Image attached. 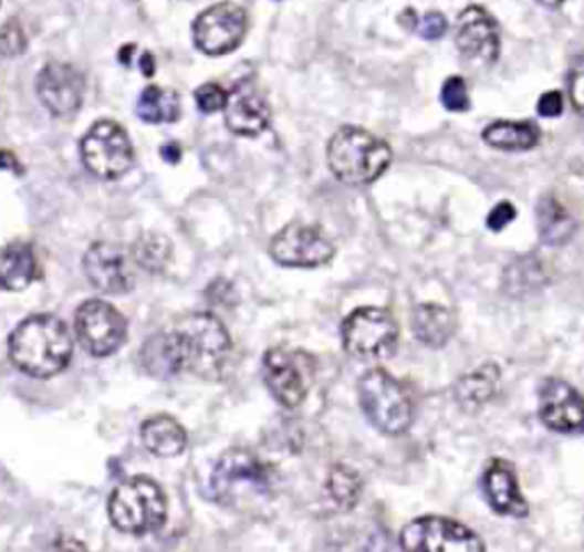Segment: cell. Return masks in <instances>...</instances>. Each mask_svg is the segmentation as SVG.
<instances>
[{
  "instance_id": "cell-11",
  "label": "cell",
  "mask_w": 584,
  "mask_h": 552,
  "mask_svg": "<svg viewBox=\"0 0 584 552\" xmlns=\"http://www.w3.org/2000/svg\"><path fill=\"white\" fill-rule=\"evenodd\" d=\"M73 329H76L81 345L92 356L115 354L128 336L126 317L115 306L101 300H90L76 311Z\"/></svg>"
},
{
  "instance_id": "cell-15",
  "label": "cell",
  "mask_w": 584,
  "mask_h": 552,
  "mask_svg": "<svg viewBox=\"0 0 584 552\" xmlns=\"http://www.w3.org/2000/svg\"><path fill=\"white\" fill-rule=\"evenodd\" d=\"M36 94L53 117H71L79 113L85 94V81L81 71L71 64L51 62L36 76Z\"/></svg>"
},
{
  "instance_id": "cell-39",
  "label": "cell",
  "mask_w": 584,
  "mask_h": 552,
  "mask_svg": "<svg viewBox=\"0 0 584 552\" xmlns=\"http://www.w3.org/2000/svg\"><path fill=\"white\" fill-rule=\"evenodd\" d=\"M536 3L548 8V10H557V8H562L566 3V0H536Z\"/></svg>"
},
{
  "instance_id": "cell-7",
  "label": "cell",
  "mask_w": 584,
  "mask_h": 552,
  "mask_svg": "<svg viewBox=\"0 0 584 552\" xmlns=\"http://www.w3.org/2000/svg\"><path fill=\"white\" fill-rule=\"evenodd\" d=\"M263 377L283 409H298L315 379V358L302 350L272 347L263 356Z\"/></svg>"
},
{
  "instance_id": "cell-36",
  "label": "cell",
  "mask_w": 584,
  "mask_h": 552,
  "mask_svg": "<svg viewBox=\"0 0 584 552\" xmlns=\"http://www.w3.org/2000/svg\"><path fill=\"white\" fill-rule=\"evenodd\" d=\"M0 169H10V171L19 174L21 171V165H19V160H17L14 154H10L6 149H0Z\"/></svg>"
},
{
  "instance_id": "cell-5",
  "label": "cell",
  "mask_w": 584,
  "mask_h": 552,
  "mask_svg": "<svg viewBox=\"0 0 584 552\" xmlns=\"http://www.w3.org/2000/svg\"><path fill=\"white\" fill-rule=\"evenodd\" d=\"M358 402L365 418L382 434L399 436L414 423V402L407 388L386 371L365 373L358 382Z\"/></svg>"
},
{
  "instance_id": "cell-22",
  "label": "cell",
  "mask_w": 584,
  "mask_h": 552,
  "mask_svg": "<svg viewBox=\"0 0 584 552\" xmlns=\"http://www.w3.org/2000/svg\"><path fill=\"white\" fill-rule=\"evenodd\" d=\"M36 279L34 251L25 242H10L0 249V290L19 292Z\"/></svg>"
},
{
  "instance_id": "cell-23",
  "label": "cell",
  "mask_w": 584,
  "mask_h": 552,
  "mask_svg": "<svg viewBox=\"0 0 584 552\" xmlns=\"http://www.w3.org/2000/svg\"><path fill=\"white\" fill-rule=\"evenodd\" d=\"M146 450L156 457H178L188 446V434L171 416H154L139 429Z\"/></svg>"
},
{
  "instance_id": "cell-30",
  "label": "cell",
  "mask_w": 584,
  "mask_h": 552,
  "mask_svg": "<svg viewBox=\"0 0 584 552\" xmlns=\"http://www.w3.org/2000/svg\"><path fill=\"white\" fill-rule=\"evenodd\" d=\"M441 101L444 105L450 110V113H466L470 107V98H468V87L463 83V79L452 76L444 83L441 90Z\"/></svg>"
},
{
  "instance_id": "cell-34",
  "label": "cell",
  "mask_w": 584,
  "mask_h": 552,
  "mask_svg": "<svg viewBox=\"0 0 584 552\" xmlns=\"http://www.w3.org/2000/svg\"><path fill=\"white\" fill-rule=\"evenodd\" d=\"M569 94L577 113L584 117V58L573 66L569 79Z\"/></svg>"
},
{
  "instance_id": "cell-12",
  "label": "cell",
  "mask_w": 584,
  "mask_h": 552,
  "mask_svg": "<svg viewBox=\"0 0 584 552\" xmlns=\"http://www.w3.org/2000/svg\"><path fill=\"white\" fill-rule=\"evenodd\" d=\"M334 253L332 240L302 222L288 225L270 242V256L281 268H320L332 261Z\"/></svg>"
},
{
  "instance_id": "cell-21",
  "label": "cell",
  "mask_w": 584,
  "mask_h": 552,
  "mask_svg": "<svg viewBox=\"0 0 584 552\" xmlns=\"http://www.w3.org/2000/svg\"><path fill=\"white\" fill-rule=\"evenodd\" d=\"M500 371L496 363H484L474 367L472 373L463 375L455 386V399L468 414H478L484 404H489L498 390Z\"/></svg>"
},
{
  "instance_id": "cell-20",
  "label": "cell",
  "mask_w": 584,
  "mask_h": 552,
  "mask_svg": "<svg viewBox=\"0 0 584 552\" xmlns=\"http://www.w3.org/2000/svg\"><path fill=\"white\" fill-rule=\"evenodd\" d=\"M416 339L427 347H444L455 336L457 315L441 304H420L411 313Z\"/></svg>"
},
{
  "instance_id": "cell-14",
  "label": "cell",
  "mask_w": 584,
  "mask_h": 552,
  "mask_svg": "<svg viewBox=\"0 0 584 552\" xmlns=\"http://www.w3.org/2000/svg\"><path fill=\"white\" fill-rule=\"evenodd\" d=\"M539 418L557 434L584 436V397L564 379H545L539 388Z\"/></svg>"
},
{
  "instance_id": "cell-16",
  "label": "cell",
  "mask_w": 584,
  "mask_h": 552,
  "mask_svg": "<svg viewBox=\"0 0 584 552\" xmlns=\"http://www.w3.org/2000/svg\"><path fill=\"white\" fill-rule=\"evenodd\" d=\"M83 270L87 281L103 294H124L135 283L128 253L115 242L92 244L85 253Z\"/></svg>"
},
{
  "instance_id": "cell-19",
  "label": "cell",
  "mask_w": 584,
  "mask_h": 552,
  "mask_svg": "<svg viewBox=\"0 0 584 552\" xmlns=\"http://www.w3.org/2000/svg\"><path fill=\"white\" fill-rule=\"evenodd\" d=\"M482 487H484L489 507L496 513H500V517H511V519L528 517V502L521 496L514 466H511L509 461H502V459L491 461L484 472Z\"/></svg>"
},
{
  "instance_id": "cell-10",
  "label": "cell",
  "mask_w": 584,
  "mask_h": 552,
  "mask_svg": "<svg viewBox=\"0 0 584 552\" xmlns=\"http://www.w3.org/2000/svg\"><path fill=\"white\" fill-rule=\"evenodd\" d=\"M399 548L407 552H482L484 541L466 525L441 519L425 517L409 523L399 534Z\"/></svg>"
},
{
  "instance_id": "cell-4",
  "label": "cell",
  "mask_w": 584,
  "mask_h": 552,
  "mask_svg": "<svg viewBox=\"0 0 584 552\" xmlns=\"http://www.w3.org/2000/svg\"><path fill=\"white\" fill-rule=\"evenodd\" d=\"M107 513L119 532L142 537L167 521V498L149 477H133L109 496Z\"/></svg>"
},
{
  "instance_id": "cell-8",
  "label": "cell",
  "mask_w": 584,
  "mask_h": 552,
  "mask_svg": "<svg viewBox=\"0 0 584 552\" xmlns=\"http://www.w3.org/2000/svg\"><path fill=\"white\" fill-rule=\"evenodd\" d=\"M343 347L352 358L379 361L388 356L399 336V326L386 309L363 306L356 309L341 329Z\"/></svg>"
},
{
  "instance_id": "cell-17",
  "label": "cell",
  "mask_w": 584,
  "mask_h": 552,
  "mask_svg": "<svg viewBox=\"0 0 584 552\" xmlns=\"http://www.w3.org/2000/svg\"><path fill=\"white\" fill-rule=\"evenodd\" d=\"M225 119L231 133L240 137H259L263 131H268L272 119L270 103L259 87L244 81L227 96Z\"/></svg>"
},
{
  "instance_id": "cell-25",
  "label": "cell",
  "mask_w": 584,
  "mask_h": 552,
  "mask_svg": "<svg viewBox=\"0 0 584 552\" xmlns=\"http://www.w3.org/2000/svg\"><path fill=\"white\" fill-rule=\"evenodd\" d=\"M482 139L500 152H530L539 144L541 133L530 122H493L484 128Z\"/></svg>"
},
{
  "instance_id": "cell-32",
  "label": "cell",
  "mask_w": 584,
  "mask_h": 552,
  "mask_svg": "<svg viewBox=\"0 0 584 552\" xmlns=\"http://www.w3.org/2000/svg\"><path fill=\"white\" fill-rule=\"evenodd\" d=\"M414 32H418L423 40H441V37L448 32V21L441 12H427L425 17L416 19Z\"/></svg>"
},
{
  "instance_id": "cell-3",
  "label": "cell",
  "mask_w": 584,
  "mask_h": 552,
  "mask_svg": "<svg viewBox=\"0 0 584 552\" xmlns=\"http://www.w3.org/2000/svg\"><path fill=\"white\" fill-rule=\"evenodd\" d=\"M390 146L373 133L345 126L326 146V163L345 186H371L390 165Z\"/></svg>"
},
{
  "instance_id": "cell-35",
  "label": "cell",
  "mask_w": 584,
  "mask_h": 552,
  "mask_svg": "<svg viewBox=\"0 0 584 552\" xmlns=\"http://www.w3.org/2000/svg\"><path fill=\"white\" fill-rule=\"evenodd\" d=\"M536 110H539V115H541V117H548V119L560 117V115H562V110H564V98H562L560 92H545V94L539 98Z\"/></svg>"
},
{
  "instance_id": "cell-27",
  "label": "cell",
  "mask_w": 584,
  "mask_h": 552,
  "mask_svg": "<svg viewBox=\"0 0 584 552\" xmlns=\"http://www.w3.org/2000/svg\"><path fill=\"white\" fill-rule=\"evenodd\" d=\"M133 261L152 274H160L171 261V242L160 233H144L133 244Z\"/></svg>"
},
{
  "instance_id": "cell-1",
  "label": "cell",
  "mask_w": 584,
  "mask_h": 552,
  "mask_svg": "<svg viewBox=\"0 0 584 552\" xmlns=\"http://www.w3.org/2000/svg\"><path fill=\"white\" fill-rule=\"evenodd\" d=\"M229 354V331L210 313L186 315L142 347L144 367L154 377L190 373L208 382L222 375Z\"/></svg>"
},
{
  "instance_id": "cell-28",
  "label": "cell",
  "mask_w": 584,
  "mask_h": 552,
  "mask_svg": "<svg viewBox=\"0 0 584 552\" xmlns=\"http://www.w3.org/2000/svg\"><path fill=\"white\" fill-rule=\"evenodd\" d=\"M328 493H332L334 502L338 504V509L343 511H352L358 500H361V491H363V482H361V477L354 468L350 466H334L332 472H328Z\"/></svg>"
},
{
  "instance_id": "cell-9",
  "label": "cell",
  "mask_w": 584,
  "mask_h": 552,
  "mask_svg": "<svg viewBox=\"0 0 584 552\" xmlns=\"http://www.w3.org/2000/svg\"><path fill=\"white\" fill-rule=\"evenodd\" d=\"M81 156L85 167L103 178L115 180L133 165V144L128 133L117 122H96L81 142Z\"/></svg>"
},
{
  "instance_id": "cell-38",
  "label": "cell",
  "mask_w": 584,
  "mask_h": 552,
  "mask_svg": "<svg viewBox=\"0 0 584 552\" xmlns=\"http://www.w3.org/2000/svg\"><path fill=\"white\" fill-rule=\"evenodd\" d=\"M142 71H144V76H154V73H156V64H154V55L152 53L142 55Z\"/></svg>"
},
{
  "instance_id": "cell-26",
  "label": "cell",
  "mask_w": 584,
  "mask_h": 552,
  "mask_svg": "<svg viewBox=\"0 0 584 552\" xmlns=\"http://www.w3.org/2000/svg\"><path fill=\"white\" fill-rule=\"evenodd\" d=\"M135 113L146 124H171L180 117V98L174 90L152 85L139 94Z\"/></svg>"
},
{
  "instance_id": "cell-31",
  "label": "cell",
  "mask_w": 584,
  "mask_h": 552,
  "mask_svg": "<svg viewBox=\"0 0 584 552\" xmlns=\"http://www.w3.org/2000/svg\"><path fill=\"white\" fill-rule=\"evenodd\" d=\"M227 96L229 94L222 87H219L217 83H206V85H201L195 92L197 105H199L201 113H206V115H212V113H219V110H225Z\"/></svg>"
},
{
  "instance_id": "cell-29",
  "label": "cell",
  "mask_w": 584,
  "mask_h": 552,
  "mask_svg": "<svg viewBox=\"0 0 584 552\" xmlns=\"http://www.w3.org/2000/svg\"><path fill=\"white\" fill-rule=\"evenodd\" d=\"M25 46H28L25 32L17 19H10L8 23L0 25V55L17 58L25 51Z\"/></svg>"
},
{
  "instance_id": "cell-33",
  "label": "cell",
  "mask_w": 584,
  "mask_h": 552,
  "mask_svg": "<svg viewBox=\"0 0 584 552\" xmlns=\"http://www.w3.org/2000/svg\"><path fill=\"white\" fill-rule=\"evenodd\" d=\"M514 219H517V208L511 206L509 201H502V204H498V206L489 212V217H487V227H489L493 233H500V231H504L511 222H514Z\"/></svg>"
},
{
  "instance_id": "cell-37",
  "label": "cell",
  "mask_w": 584,
  "mask_h": 552,
  "mask_svg": "<svg viewBox=\"0 0 584 552\" xmlns=\"http://www.w3.org/2000/svg\"><path fill=\"white\" fill-rule=\"evenodd\" d=\"M160 154H163V158H165L167 163H171V165H174V163H178V160H180V146L171 142V144L163 146V152H160Z\"/></svg>"
},
{
  "instance_id": "cell-2",
  "label": "cell",
  "mask_w": 584,
  "mask_h": 552,
  "mask_svg": "<svg viewBox=\"0 0 584 552\" xmlns=\"http://www.w3.org/2000/svg\"><path fill=\"white\" fill-rule=\"evenodd\" d=\"M8 350L21 373L34 379H49L69 365L73 336L60 317L32 315L12 331Z\"/></svg>"
},
{
  "instance_id": "cell-13",
  "label": "cell",
  "mask_w": 584,
  "mask_h": 552,
  "mask_svg": "<svg viewBox=\"0 0 584 552\" xmlns=\"http://www.w3.org/2000/svg\"><path fill=\"white\" fill-rule=\"evenodd\" d=\"M247 34V12L236 3H217L201 12L192 25L195 46L210 55L236 51Z\"/></svg>"
},
{
  "instance_id": "cell-6",
  "label": "cell",
  "mask_w": 584,
  "mask_h": 552,
  "mask_svg": "<svg viewBox=\"0 0 584 552\" xmlns=\"http://www.w3.org/2000/svg\"><path fill=\"white\" fill-rule=\"evenodd\" d=\"M210 491L219 504L238 507L272 491V470L249 450H229L212 470Z\"/></svg>"
},
{
  "instance_id": "cell-24",
  "label": "cell",
  "mask_w": 584,
  "mask_h": 552,
  "mask_svg": "<svg viewBox=\"0 0 584 552\" xmlns=\"http://www.w3.org/2000/svg\"><path fill=\"white\" fill-rule=\"evenodd\" d=\"M536 227L545 244L562 247L575 233V219L553 195H545L536 204Z\"/></svg>"
},
{
  "instance_id": "cell-18",
  "label": "cell",
  "mask_w": 584,
  "mask_h": 552,
  "mask_svg": "<svg viewBox=\"0 0 584 552\" xmlns=\"http://www.w3.org/2000/svg\"><path fill=\"white\" fill-rule=\"evenodd\" d=\"M455 42L461 55L487 64H493L500 53L498 25L482 8H468L459 14Z\"/></svg>"
}]
</instances>
